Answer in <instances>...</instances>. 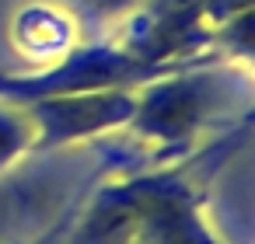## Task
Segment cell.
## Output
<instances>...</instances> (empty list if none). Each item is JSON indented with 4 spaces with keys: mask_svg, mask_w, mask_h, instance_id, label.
I'll list each match as a JSON object with an SVG mask.
<instances>
[{
    "mask_svg": "<svg viewBox=\"0 0 255 244\" xmlns=\"http://www.w3.org/2000/svg\"><path fill=\"white\" fill-rule=\"evenodd\" d=\"M35 140V126L28 112H4L0 108V164L14 161Z\"/></svg>",
    "mask_w": 255,
    "mask_h": 244,
    "instance_id": "6da1fadb",
    "label": "cell"
},
{
    "mask_svg": "<svg viewBox=\"0 0 255 244\" xmlns=\"http://www.w3.org/2000/svg\"><path fill=\"white\" fill-rule=\"evenodd\" d=\"M91 4H98V7H119V4H126V0H91Z\"/></svg>",
    "mask_w": 255,
    "mask_h": 244,
    "instance_id": "7a4b0ae2",
    "label": "cell"
}]
</instances>
